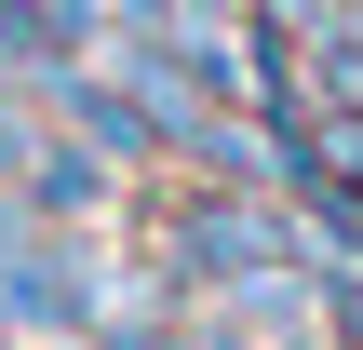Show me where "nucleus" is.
<instances>
[{
    "mask_svg": "<svg viewBox=\"0 0 363 350\" xmlns=\"http://www.w3.org/2000/svg\"><path fill=\"white\" fill-rule=\"evenodd\" d=\"M0 67H40V81H54V67H67V13H54V0H0Z\"/></svg>",
    "mask_w": 363,
    "mask_h": 350,
    "instance_id": "obj_5",
    "label": "nucleus"
},
{
    "mask_svg": "<svg viewBox=\"0 0 363 350\" xmlns=\"http://www.w3.org/2000/svg\"><path fill=\"white\" fill-rule=\"evenodd\" d=\"M0 324H81V270L40 229H0Z\"/></svg>",
    "mask_w": 363,
    "mask_h": 350,
    "instance_id": "obj_2",
    "label": "nucleus"
},
{
    "mask_svg": "<svg viewBox=\"0 0 363 350\" xmlns=\"http://www.w3.org/2000/svg\"><path fill=\"white\" fill-rule=\"evenodd\" d=\"M337 40H363V0H337Z\"/></svg>",
    "mask_w": 363,
    "mask_h": 350,
    "instance_id": "obj_9",
    "label": "nucleus"
},
{
    "mask_svg": "<svg viewBox=\"0 0 363 350\" xmlns=\"http://www.w3.org/2000/svg\"><path fill=\"white\" fill-rule=\"evenodd\" d=\"M175 270H189V283H256V270H283V216H269L256 189H202V202L175 216Z\"/></svg>",
    "mask_w": 363,
    "mask_h": 350,
    "instance_id": "obj_1",
    "label": "nucleus"
},
{
    "mask_svg": "<svg viewBox=\"0 0 363 350\" xmlns=\"http://www.w3.org/2000/svg\"><path fill=\"white\" fill-rule=\"evenodd\" d=\"M323 324H337V350H363V270H337V283H323Z\"/></svg>",
    "mask_w": 363,
    "mask_h": 350,
    "instance_id": "obj_6",
    "label": "nucleus"
},
{
    "mask_svg": "<svg viewBox=\"0 0 363 350\" xmlns=\"http://www.w3.org/2000/svg\"><path fill=\"white\" fill-rule=\"evenodd\" d=\"M27 148H40V135H27V108L0 94V175H27Z\"/></svg>",
    "mask_w": 363,
    "mask_h": 350,
    "instance_id": "obj_7",
    "label": "nucleus"
},
{
    "mask_svg": "<svg viewBox=\"0 0 363 350\" xmlns=\"http://www.w3.org/2000/svg\"><path fill=\"white\" fill-rule=\"evenodd\" d=\"M27 202L40 216H94L108 202V148L81 135V148H27Z\"/></svg>",
    "mask_w": 363,
    "mask_h": 350,
    "instance_id": "obj_4",
    "label": "nucleus"
},
{
    "mask_svg": "<svg viewBox=\"0 0 363 350\" xmlns=\"http://www.w3.org/2000/svg\"><path fill=\"white\" fill-rule=\"evenodd\" d=\"M175 350H256V337H242V324L216 310V324H189V337H175Z\"/></svg>",
    "mask_w": 363,
    "mask_h": 350,
    "instance_id": "obj_8",
    "label": "nucleus"
},
{
    "mask_svg": "<svg viewBox=\"0 0 363 350\" xmlns=\"http://www.w3.org/2000/svg\"><path fill=\"white\" fill-rule=\"evenodd\" d=\"M54 81H67V121H81V135H94L108 162H148V148H162L148 94H121V81H81V67H54Z\"/></svg>",
    "mask_w": 363,
    "mask_h": 350,
    "instance_id": "obj_3",
    "label": "nucleus"
}]
</instances>
